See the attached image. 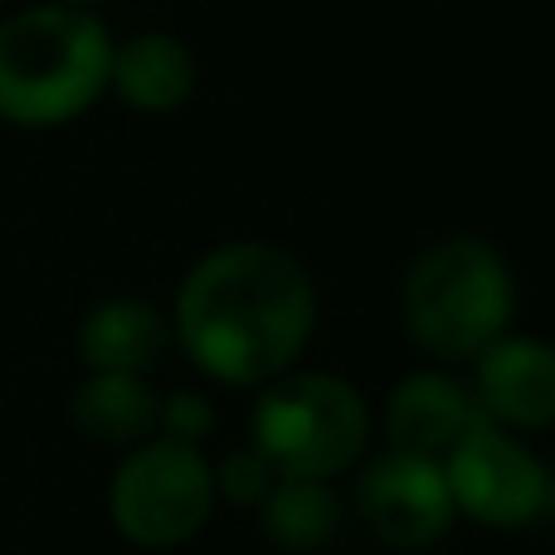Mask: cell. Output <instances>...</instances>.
<instances>
[{"label":"cell","mask_w":555,"mask_h":555,"mask_svg":"<svg viewBox=\"0 0 555 555\" xmlns=\"http://www.w3.org/2000/svg\"><path fill=\"white\" fill-rule=\"evenodd\" d=\"M317 326V287L278 244H224L176 293V341L220 385H269L293 371Z\"/></svg>","instance_id":"obj_1"},{"label":"cell","mask_w":555,"mask_h":555,"mask_svg":"<svg viewBox=\"0 0 555 555\" xmlns=\"http://www.w3.org/2000/svg\"><path fill=\"white\" fill-rule=\"evenodd\" d=\"M113 39L78 5H35L0 25V117L15 127H59L103 98Z\"/></svg>","instance_id":"obj_2"},{"label":"cell","mask_w":555,"mask_h":555,"mask_svg":"<svg viewBox=\"0 0 555 555\" xmlns=\"http://www.w3.org/2000/svg\"><path fill=\"white\" fill-rule=\"evenodd\" d=\"M404 332L434 361H478L517 312V283L482 240H439L410 263L400 287Z\"/></svg>","instance_id":"obj_3"},{"label":"cell","mask_w":555,"mask_h":555,"mask_svg":"<svg viewBox=\"0 0 555 555\" xmlns=\"http://www.w3.org/2000/svg\"><path fill=\"white\" fill-rule=\"evenodd\" d=\"M371 414L341 375H278L254 404V449L273 463L278 478L326 482L365 453Z\"/></svg>","instance_id":"obj_4"},{"label":"cell","mask_w":555,"mask_h":555,"mask_svg":"<svg viewBox=\"0 0 555 555\" xmlns=\"http://www.w3.org/2000/svg\"><path fill=\"white\" fill-rule=\"evenodd\" d=\"M113 527L142 551H171L201 537L215 512V468L195 443L146 439L122 459L107 492Z\"/></svg>","instance_id":"obj_5"},{"label":"cell","mask_w":555,"mask_h":555,"mask_svg":"<svg viewBox=\"0 0 555 555\" xmlns=\"http://www.w3.org/2000/svg\"><path fill=\"white\" fill-rule=\"evenodd\" d=\"M443 482H449L453 512L482 527L517 531L555 517V478L546 463L488 420L443 459Z\"/></svg>","instance_id":"obj_6"},{"label":"cell","mask_w":555,"mask_h":555,"mask_svg":"<svg viewBox=\"0 0 555 555\" xmlns=\"http://www.w3.org/2000/svg\"><path fill=\"white\" fill-rule=\"evenodd\" d=\"M356 512L365 531L390 551H429L453 527V498L443 468L410 453H380L356 482Z\"/></svg>","instance_id":"obj_7"},{"label":"cell","mask_w":555,"mask_h":555,"mask_svg":"<svg viewBox=\"0 0 555 555\" xmlns=\"http://www.w3.org/2000/svg\"><path fill=\"white\" fill-rule=\"evenodd\" d=\"M482 420L498 429H551L555 424V346L541 336H498L478 356Z\"/></svg>","instance_id":"obj_8"},{"label":"cell","mask_w":555,"mask_h":555,"mask_svg":"<svg viewBox=\"0 0 555 555\" xmlns=\"http://www.w3.org/2000/svg\"><path fill=\"white\" fill-rule=\"evenodd\" d=\"M478 424H482V410H478V400H473V390L443 371L404 375L390 390V404H385L390 449L410 453V459H429V463H439V468Z\"/></svg>","instance_id":"obj_9"},{"label":"cell","mask_w":555,"mask_h":555,"mask_svg":"<svg viewBox=\"0 0 555 555\" xmlns=\"http://www.w3.org/2000/svg\"><path fill=\"white\" fill-rule=\"evenodd\" d=\"M171 346V322L142 297L98 302L78 326V356L88 375H146Z\"/></svg>","instance_id":"obj_10"},{"label":"cell","mask_w":555,"mask_h":555,"mask_svg":"<svg viewBox=\"0 0 555 555\" xmlns=\"http://www.w3.org/2000/svg\"><path fill=\"white\" fill-rule=\"evenodd\" d=\"M107 88H117L127 107L137 113H176L195 93V54L176 35H132L127 44H113V68Z\"/></svg>","instance_id":"obj_11"},{"label":"cell","mask_w":555,"mask_h":555,"mask_svg":"<svg viewBox=\"0 0 555 555\" xmlns=\"http://www.w3.org/2000/svg\"><path fill=\"white\" fill-rule=\"evenodd\" d=\"M74 414L78 434H88L93 443H146L156 434V414L162 400L152 395L146 375H88L74 390Z\"/></svg>","instance_id":"obj_12"},{"label":"cell","mask_w":555,"mask_h":555,"mask_svg":"<svg viewBox=\"0 0 555 555\" xmlns=\"http://www.w3.org/2000/svg\"><path fill=\"white\" fill-rule=\"evenodd\" d=\"M341 527V502L326 482H302V478H278L273 492L263 498V531L273 546L307 555L322 551Z\"/></svg>","instance_id":"obj_13"},{"label":"cell","mask_w":555,"mask_h":555,"mask_svg":"<svg viewBox=\"0 0 555 555\" xmlns=\"http://www.w3.org/2000/svg\"><path fill=\"white\" fill-rule=\"evenodd\" d=\"M273 482H278L273 463L249 443V449H234L220 459V468H215V498H230L240 507H263Z\"/></svg>","instance_id":"obj_14"},{"label":"cell","mask_w":555,"mask_h":555,"mask_svg":"<svg viewBox=\"0 0 555 555\" xmlns=\"http://www.w3.org/2000/svg\"><path fill=\"white\" fill-rule=\"evenodd\" d=\"M156 429H162V439L195 443V449H201V439L215 429V410H210V400H205L201 390H176L171 400H162Z\"/></svg>","instance_id":"obj_15"},{"label":"cell","mask_w":555,"mask_h":555,"mask_svg":"<svg viewBox=\"0 0 555 555\" xmlns=\"http://www.w3.org/2000/svg\"><path fill=\"white\" fill-rule=\"evenodd\" d=\"M59 5H78V10H83V5H93V0H59Z\"/></svg>","instance_id":"obj_16"}]
</instances>
